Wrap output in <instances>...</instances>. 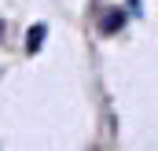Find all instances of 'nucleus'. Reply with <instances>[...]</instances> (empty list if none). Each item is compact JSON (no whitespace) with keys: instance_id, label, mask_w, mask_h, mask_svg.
Instances as JSON below:
<instances>
[{"instance_id":"f03ea898","label":"nucleus","mask_w":158,"mask_h":151,"mask_svg":"<svg viewBox=\"0 0 158 151\" xmlns=\"http://www.w3.org/2000/svg\"><path fill=\"white\" fill-rule=\"evenodd\" d=\"M121 22H125V15H121V11H110V15L103 19V33H114Z\"/></svg>"},{"instance_id":"f257e3e1","label":"nucleus","mask_w":158,"mask_h":151,"mask_svg":"<svg viewBox=\"0 0 158 151\" xmlns=\"http://www.w3.org/2000/svg\"><path fill=\"white\" fill-rule=\"evenodd\" d=\"M44 37H48V26H30V37H26V52H37L40 44H44Z\"/></svg>"}]
</instances>
